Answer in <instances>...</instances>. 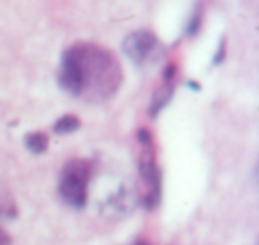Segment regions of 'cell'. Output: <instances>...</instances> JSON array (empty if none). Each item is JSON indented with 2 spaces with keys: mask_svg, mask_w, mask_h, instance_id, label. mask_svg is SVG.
I'll return each instance as SVG.
<instances>
[{
  "mask_svg": "<svg viewBox=\"0 0 259 245\" xmlns=\"http://www.w3.org/2000/svg\"><path fill=\"white\" fill-rule=\"evenodd\" d=\"M18 215V206L15 197L6 187L0 185V219H13Z\"/></svg>",
  "mask_w": 259,
  "mask_h": 245,
  "instance_id": "obj_6",
  "label": "cell"
},
{
  "mask_svg": "<svg viewBox=\"0 0 259 245\" xmlns=\"http://www.w3.org/2000/svg\"><path fill=\"white\" fill-rule=\"evenodd\" d=\"M122 66L107 47L98 43L71 45L61 55L57 82L62 91L89 103L107 101L121 89Z\"/></svg>",
  "mask_w": 259,
  "mask_h": 245,
  "instance_id": "obj_1",
  "label": "cell"
},
{
  "mask_svg": "<svg viewBox=\"0 0 259 245\" xmlns=\"http://www.w3.org/2000/svg\"><path fill=\"white\" fill-rule=\"evenodd\" d=\"M202 22H204V6H202V2H199V4L195 6L194 13L190 15V18H188L187 29H185L187 30V36L194 37L195 34L202 29Z\"/></svg>",
  "mask_w": 259,
  "mask_h": 245,
  "instance_id": "obj_9",
  "label": "cell"
},
{
  "mask_svg": "<svg viewBox=\"0 0 259 245\" xmlns=\"http://www.w3.org/2000/svg\"><path fill=\"white\" fill-rule=\"evenodd\" d=\"M139 142V176H141L142 202L153 210L162 201V171L158 166L156 142L151 130L141 128L137 132Z\"/></svg>",
  "mask_w": 259,
  "mask_h": 245,
  "instance_id": "obj_2",
  "label": "cell"
},
{
  "mask_svg": "<svg viewBox=\"0 0 259 245\" xmlns=\"http://www.w3.org/2000/svg\"><path fill=\"white\" fill-rule=\"evenodd\" d=\"M160 47L162 45H160V39L156 37V34L146 29L135 30V32L128 34L124 37V41H122L124 54L139 66H144L149 61H153L155 55L158 54Z\"/></svg>",
  "mask_w": 259,
  "mask_h": 245,
  "instance_id": "obj_4",
  "label": "cell"
},
{
  "mask_svg": "<svg viewBox=\"0 0 259 245\" xmlns=\"http://www.w3.org/2000/svg\"><path fill=\"white\" fill-rule=\"evenodd\" d=\"M176 76H178V64L174 61H170L165 66L162 75V84L156 87L155 94L151 98V105H149V115L156 117L167 105L170 103L174 96V91H176Z\"/></svg>",
  "mask_w": 259,
  "mask_h": 245,
  "instance_id": "obj_5",
  "label": "cell"
},
{
  "mask_svg": "<svg viewBox=\"0 0 259 245\" xmlns=\"http://www.w3.org/2000/svg\"><path fill=\"white\" fill-rule=\"evenodd\" d=\"M226 55H227V39L222 37V41H220L219 48H217V52H215V57H213V64H220V62L226 59Z\"/></svg>",
  "mask_w": 259,
  "mask_h": 245,
  "instance_id": "obj_10",
  "label": "cell"
},
{
  "mask_svg": "<svg viewBox=\"0 0 259 245\" xmlns=\"http://www.w3.org/2000/svg\"><path fill=\"white\" fill-rule=\"evenodd\" d=\"M93 164L85 158H73L62 167L59 176V195L73 208H83L89 197Z\"/></svg>",
  "mask_w": 259,
  "mask_h": 245,
  "instance_id": "obj_3",
  "label": "cell"
},
{
  "mask_svg": "<svg viewBox=\"0 0 259 245\" xmlns=\"http://www.w3.org/2000/svg\"><path fill=\"white\" fill-rule=\"evenodd\" d=\"M0 245H11V236L0 227Z\"/></svg>",
  "mask_w": 259,
  "mask_h": 245,
  "instance_id": "obj_11",
  "label": "cell"
},
{
  "mask_svg": "<svg viewBox=\"0 0 259 245\" xmlns=\"http://www.w3.org/2000/svg\"><path fill=\"white\" fill-rule=\"evenodd\" d=\"M80 128V119L73 114H66L62 117H59L54 125V132L55 134H61V135H68L73 134Z\"/></svg>",
  "mask_w": 259,
  "mask_h": 245,
  "instance_id": "obj_8",
  "label": "cell"
},
{
  "mask_svg": "<svg viewBox=\"0 0 259 245\" xmlns=\"http://www.w3.org/2000/svg\"><path fill=\"white\" fill-rule=\"evenodd\" d=\"M25 146L30 153L41 155L48 149V135L45 132H30L25 135Z\"/></svg>",
  "mask_w": 259,
  "mask_h": 245,
  "instance_id": "obj_7",
  "label": "cell"
}]
</instances>
